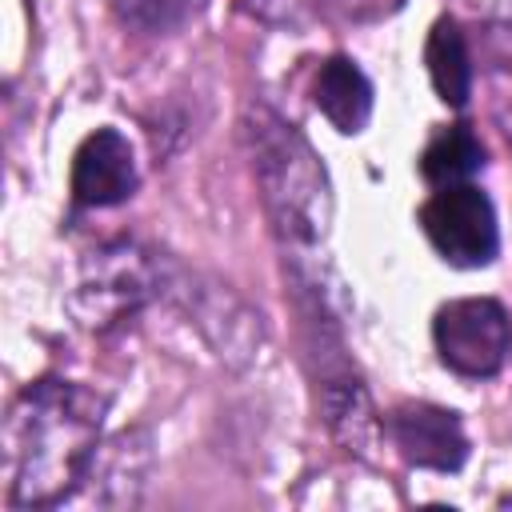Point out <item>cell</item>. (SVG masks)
<instances>
[{"instance_id":"cell-1","label":"cell","mask_w":512,"mask_h":512,"mask_svg":"<svg viewBox=\"0 0 512 512\" xmlns=\"http://www.w3.org/2000/svg\"><path fill=\"white\" fill-rule=\"evenodd\" d=\"M108 396L44 376L4 416V500L8 508L60 504L92 468Z\"/></svg>"},{"instance_id":"cell-2","label":"cell","mask_w":512,"mask_h":512,"mask_svg":"<svg viewBox=\"0 0 512 512\" xmlns=\"http://www.w3.org/2000/svg\"><path fill=\"white\" fill-rule=\"evenodd\" d=\"M240 140L276 232L300 248L320 244L332 224V180L316 148L268 104H252L244 112Z\"/></svg>"},{"instance_id":"cell-3","label":"cell","mask_w":512,"mask_h":512,"mask_svg":"<svg viewBox=\"0 0 512 512\" xmlns=\"http://www.w3.org/2000/svg\"><path fill=\"white\" fill-rule=\"evenodd\" d=\"M164 284L168 276L156 252L140 248L136 240H112L84 260L72 292V312L84 328L104 332L124 316H132L136 308H144Z\"/></svg>"},{"instance_id":"cell-4","label":"cell","mask_w":512,"mask_h":512,"mask_svg":"<svg viewBox=\"0 0 512 512\" xmlns=\"http://www.w3.org/2000/svg\"><path fill=\"white\" fill-rule=\"evenodd\" d=\"M432 340L452 372L484 380L496 376L512 352V320L492 296L448 300L432 320Z\"/></svg>"},{"instance_id":"cell-5","label":"cell","mask_w":512,"mask_h":512,"mask_svg":"<svg viewBox=\"0 0 512 512\" xmlns=\"http://www.w3.org/2000/svg\"><path fill=\"white\" fill-rule=\"evenodd\" d=\"M420 228L428 244L452 268H484L500 252V228L492 200L472 184H452L420 204Z\"/></svg>"},{"instance_id":"cell-6","label":"cell","mask_w":512,"mask_h":512,"mask_svg":"<svg viewBox=\"0 0 512 512\" xmlns=\"http://www.w3.org/2000/svg\"><path fill=\"white\" fill-rule=\"evenodd\" d=\"M388 436L396 452L416 468L456 472L468 460V432L460 416L440 404H424V400L396 404L388 412Z\"/></svg>"},{"instance_id":"cell-7","label":"cell","mask_w":512,"mask_h":512,"mask_svg":"<svg viewBox=\"0 0 512 512\" xmlns=\"http://www.w3.org/2000/svg\"><path fill=\"white\" fill-rule=\"evenodd\" d=\"M72 200L80 208H112L136 192V156L116 128H96L72 156L68 176Z\"/></svg>"},{"instance_id":"cell-8","label":"cell","mask_w":512,"mask_h":512,"mask_svg":"<svg viewBox=\"0 0 512 512\" xmlns=\"http://www.w3.org/2000/svg\"><path fill=\"white\" fill-rule=\"evenodd\" d=\"M312 100L324 112V120L344 136L364 132V124L372 116V84L348 56H328L320 64L316 84H312Z\"/></svg>"},{"instance_id":"cell-9","label":"cell","mask_w":512,"mask_h":512,"mask_svg":"<svg viewBox=\"0 0 512 512\" xmlns=\"http://www.w3.org/2000/svg\"><path fill=\"white\" fill-rule=\"evenodd\" d=\"M424 64H428V80L436 88V96L448 104V108H464L468 96H472V52H468V40L460 32L456 20H436L432 32H428V44H424Z\"/></svg>"},{"instance_id":"cell-10","label":"cell","mask_w":512,"mask_h":512,"mask_svg":"<svg viewBox=\"0 0 512 512\" xmlns=\"http://www.w3.org/2000/svg\"><path fill=\"white\" fill-rule=\"evenodd\" d=\"M320 416L324 424L332 428V436L348 448V452H368L372 448V436H376V416H372V404H368V392L356 376H336L328 372L324 376V388H320Z\"/></svg>"},{"instance_id":"cell-11","label":"cell","mask_w":512,"mask_h":512,"mask_svg":"<svg viewBox=\"0 0 512 512\" xmlns=\"http://www.w3.org/2000/svg\"><path fill=\"white\" fill-rule=\"evenodd\" d=\"M484 168V144L468 124H448L420 152V176L436 188L468 184Z\"/></svg>"},{"instance_id":"cell-12","label":"cell","mask_w":512,"mask_h":512,"mask_svg":"<svg viewBox=\"0 0 512 512\" xmlns=\"http://www.w3.org/2000/svg\"><path fill=\"white\" fill-rule=\"evenodd\" d=\"M488 76H492V108L512 144V28H492L488 36Z\"/></svg>"},{"instance_id":"cell-13","label":"cell","mask_w":512,"mask_h":512,"mask_svg":"<svg viewBox=\"0 0 512 512\" xmlns=\"http://www.w3.org/2000/svg\"><path fill=\"white\" fill-rule=\"evenodd\" d=\"M328 4L340 8V12L352 16V20H368V16H380V12L400 8V0H328Z\"/></svg>"}]
</instances>
